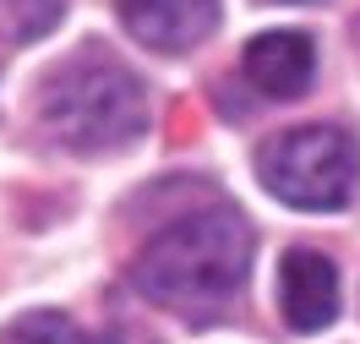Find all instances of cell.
I'll return each mask as SVG.
<instances>
[{
	"label": "cell",
	"instance_id": "cell-3",
	"mask_svg": "<svg viewBox=\"0 0 360 344\" xmlns=\"http://www.w3.org/2000/svg\"><path fill=\"white\" fill-rule=\"evenodd\" d=\"M257 181L300 213H338L360 191V142L344 126H295L257 148Z\"/></svg>",
	"mask_w": 360,
	"mask_h": 344
},
{
	"label": "cell",
	"instance_id": "cell-2",
	"mask_svg": "<svg viewBox=\"0 0 360 344\" xmlns=\"http://www.w3.org/2000/svg\"><path fill=\"white\" fill-rule=\"evenodd\" d=\"M39 120L66 153H82V159L126 153L148 132V88L104 44H82L44 71Z\"/></svg>",
	"mask_w": 360,
	"mask_h": 344
},
{
	"label": "cell",
	"instance_id": "cell-1",
	"mask_svg": "<svg viewBox=\"0 0 360 344\" xmlns=\"http://www.w3.org/2000/svg\"><path fill=\"white\" fill-rule=\"evenodd\" d=\"M251 252H257V235L246 213L229 203H207L158 229L136 252L131 279L148 300L180 317H219L246 290Z\"/></svg>",
	"mask_w": 360,
	"mask_h": 344
},
{
	"label": "cell",
	"instance_id": "cell-4",
	"mask_svg": "<svg viewBox=\"0 0 360 344\" xmlns=\"http://www.w3.org/2000/svg\"><path fill=\"white\" fill-rule=\"evenodd\" d=\"M120 27L158 55H186L219 27V0H115Z\"/></svg>",
	"mask_w": 360,
	"mask_h": 344
},
{
	"label": "cell",
	"instance_id": "cell-9",
	"mask_svg": "<svg viewBox=\"0 0 360 344\" xmlns=\"http://www.w3.org/2000/svg\"><path fill=\"white\" fill-rule=\"evenodd\" d=\"M82 344H120L115 333H93V339H82Z\"/></svg>",
	"mask_w": 360,
	"mask_h": 344
},
{
	"label": "cell",
	"instance_id": "cell-7",
	"mask_svg": "<svg viewBox=\"0 0 360 344\" xmlns=\"http://www.w3.org/2000/svg\"><path fill=\"white\" fill-rule=\"evenodd\" d=\"M60 23V0H0V33L6 39H39Z\"/></svg>",
	"mask_w": 360,
	"mask_h": 344
},
{
	"label": "cell",
	"instance_id": "cell-8",
	"mask_svg": "<svg viewBox=\"0 0 360 344\" xmlns=\"http://www.w3.org/2000/svg\"><path fill=\"white\" fill-rule=\"evenodd\" d=\"M0 344H82V339L60 312H27L0 333Z\"/></svg>",
	"mask_w": 360,
	"mask_h": 344
},
{
	"label": "cell",
	"instance_id": "cell-6",
	"mask_svg": "<svg viewBox=\"0 0 360 344\" xmlns=\"http://www.w3.org/2000/svg\"><path fill=\"white\" fill-rule=\"evenodd\" d=\"M246 82L262 98H300L316 77V49L300 27H273L246 44Z\"/></svg>",
	"mask_w": 360,
	"mask_h": 344
},
{
	"label": "cell",
	"instance_id": "cell-5",
	"mask_svg": "<svg viewBox=\"0 0 360 344\" xmlns=\"http://www.w3.org/2000/svg\"><path fill=\"white\" fill-rule=\"evenodd\" d=\"M278 312L295 333H322L338 317V268L333 257L295 246L278 262Z\"/></svg>",
	"mask_w": 360,
	"mask_h": 344
}]
</instances>
